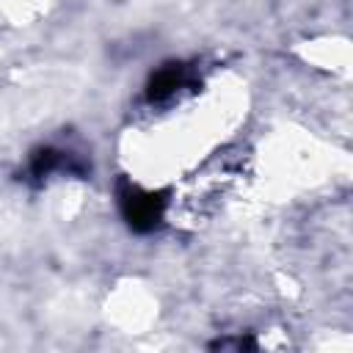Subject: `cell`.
<instances>
[{
    "label": "cell",
    "instance_id": "6da1fadb",
    "mask_svg": "<svg viewBox=\"0 0 353 353\" xmlns=\"http://www.w3.org/2000/svg\"><path fill=\"white\" fill-rule=\"evenodd\" d=\"M121 210H124V218L130 221L132 229L138 232H146V229H154L160 215H163V199H157L154 193H143V190H124L121 193Z\"/></svg>",
    "mask_w": 353,
    "mask_h": 353
},
{
    "label": "cell",
    "instance_id": "7a4b0ae2",
    "mask_svg": "<svg viewBox=\"0 0 353 353\" xmlns=\"http://www.w3.org/2000/svg\"><path fill=\"white\" fill-rule=\"evenodd\" d=\"M185 85H188L185 69H182V66H165V69H160V72L152 77L146 94H149L152 102H168V99L176 97Z\"/></svg>",
    "mask_w": 353,
    "mask_h": 353
}]
</instances>
